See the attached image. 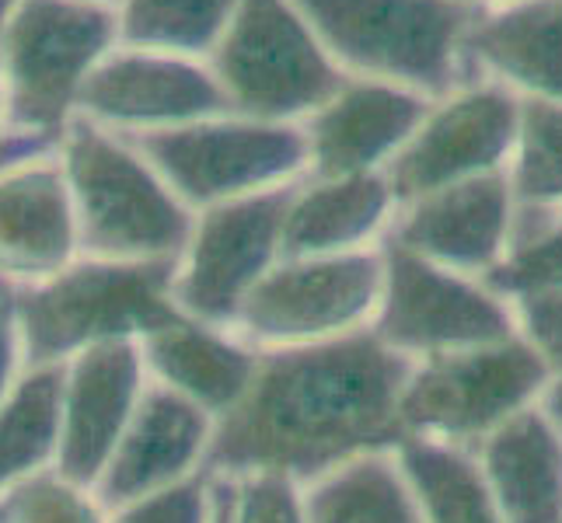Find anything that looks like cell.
<instances>
[{
  "label": "cell",
  "mask_w": 562,
  "mask_h": 523,
  "mask_svg": "<svg viewBox=\"0 0 562 523\" xmlns=\"http://www.w3.org/2000/svg\"><path fill=\"white\" fill-rule=\"evenodd\" d=\"M192 209L294 185L307 174L304 123H262L245 115L189 123L130 137Z\"/></svg>",
  "instance_id": "52a82bcc"
},
{
  "label": "cell",
  "mask_w": 562,
  "mask_h": 523,
  "mask_svg": "<svg viewBox=\"0 0 562 523\" xmlns=\"http://www.w3.org/2000/svg\"><path fill=\"white\" fill-rule=\"evenodd\" d=\"M384 289V248L280 259L238 311L231 332L256 349L315 345L367 332Z\"/></svg>",
  "instance_id": "9c48e42d"
},
{
  "label": "cell",
  "mask_w": 562,
  "mask_h": 523,
  "mask_svg": "<svg viewBox=\"0 0 562 523\" xmlns=\"http://www.w3.org/2000/svg\"><path fill=\"white\" fill-rule=\"evenodd\" d=\"M67 363L22 366L0 401V496L56 468L64 440Z\"/></svg>",
  "instance_id": "603a6c76"
},
{
  "label": "cell",
  "mask_w": 562,
  "mask_h": 523,
  "mask_svg": "<svg viewBox=\"0 0 562 523\" xmlns=\"http://www.w3.org/2000/svg\"><path fill=\"white\" fill-rule=\"evenodd\" d=\"M464 67L520 99L562 105V0L482 8L464 35Z\"/></svg>",
  "instance_id": "d6986e66"
},
{
  "label": "cell",
  "mask_w": 562,
  "mask_h": 523,
  "mask_svg": "<svg viewBox=\"0 0 562 523\" xmlns=\"http://www.w3.org/2000/svg\"><path fill=\"white\" fill-rule=\"evenodd\" d=\"M235 481V523H307L304 486L283 475H245Z\"/></svg>",
  "instance_id": "f546056e"
},
{
  "label": "cell",
  "mask_w": 562,
  "mask_h": 523,
  "mask_svg": "<svg viewBox=\"0 0 562 523\" xmlns=\"http://www.w3.org/2000/svg\"><path fill=\"white\" fill-rule=\"evenodd\" d=\"M176 265L77 259L60 276L14 289L25 366L70 363L105 342H144L182 321Z\"/></svg>",
  "instance_id": "3957f363"
},
{
  "label": "cell",
  "mask_w": 562,
  "mask_h": 523,
  "mask_svg": "<svg viewBox=\"0 0 562 523\" xmlns=\"http://www.w3.org/2000/svg\"><path fill=\"white\" fill-rule=\"evenodd\" d=\"M395 461L409 481L423 523H503L475 451L405 436L395 447Z\"/></svg>",
  "instance_id": "cb8c5ba5"
},
{
  "label": "cell",
  "mask_w": 562,
  "mask_h": 523,
  "mask_svg": "<svg viewBox=\"0 0 562 523\" xmlns=\"http://www.w3.org/2000/svg\"><path fill=\"white\" fill-rule=\"evenodd\" d=\"M231 507H235V481H231V478H213V513H210V523H235V520H231Z\"/></svg>",
  "instance_id": "e575fe53"
},
{
  "label": "cell",
  "mask_w": 562,
  "mask_h": 523,
  "mask_svg": "<svg viewBox=\"0 0 562 523\" xmlns=\"http://www.w3.org/2000/svg\"><path fill=\"white\" fill-rule=\"evenodd\" d=\"M398 213L384 171L301 179L283 213V259L346 255L381 248Z\"/></svg>",
  "instance_id": "ffe728a7"
},
{
  "label": "cell",
  "mask_w": 562,
  "mask_h": 523,
  "mask_svg": "<svg viewBox=\"0 0 562 523\" xmlns=\"http://www.w3.org/2000/svg\"><path fill=\"white\" fill-rule=\"evenodd\" d=\"M14 0H0V140L8 137V120H4V22Z\"/></svg>",
  "instance_id": "d590c367"
},
{
  "label": "cell",
  "mask_w": 562,
  "mask_h": 523,
  "mask_svg": "<svg viewBox=\"0 0 562 523\" xmlns=\"http://www.w3.org/2000/svg\"><path fill=\"white\" fill-rule=\"evenodd\" d=\"M346 77L409 88L430 102L475 81L464 35L482 8L464 0H294Z\"/></svg>",
  "instance_id": "277c9868"
},
{
  "label": "cell",
  "mask_w": 562,
  "mask_h": 523,
  "mask_svg": "<svg viewBox=\"0 0 562 523\" xmlns=\"http://www.w3.org/2000/svg\"><path fill=\"white\" fill-rule=\"evenodd\" d=\"M464 4H475V8H499V4H514V0H464Z\"/></svg>",
  "instance_id": "f35d334b"
},
{
  "label": "cell",
  "mask_w": 562,
  "mask_h": 523,
  "mask_svg": "<svg viewBox=\"0 0 562 523\" xmlns=\"http://www.w3.org/2000/svg\"><path fill=\"white\" fill-rule=\"evenodd\" d=\"M147 384L140 342H105L74 356L64 384V440L56 471L94 489Z\"/></svg>",
  "instance_id": "2e32d148"
},
{
  "label": "cell",
  "mask_w": 562,
  "mask_h": 523,
  "mask_svg": "<svg viewBox=\"0 0 562 523\" xmlns=\"http://www.w3.org/2000/svg\"><path fill=\"white\" fill-rule=\"evenodd\" d=\"M56 158L64 164L81 259L179 262L192 238V213L130 137L74 120Z\"/></svg>",
  "instance_id": "7a4b0ae2"
},
{
  "label": "cell",
  "mask_w": 562,
  "mask_h": 523,
  "mask_svg": "<svg viewBox=\"0 0 562 523\" xmlns=\"http://www.w3.org/2000/svg\"><path fill=\"white\" fill-rule=\"evenodd\" d=\"M238 0H123L115 8L120 46L210 60Z\"/></svg>",
  "instance_id": "484cf974"
},
{
  "label": "cell",
  "mask_w": 562,
  "mask_h": 523,
  "mask_svg": "<svg viewBox=\"0 0 562 523\" xmlns=\"http://www.w3.org/2000/svg\"><path fill=\"white\" fill-rule=\"evenodd\" d=\"M150 380L171 387L176 395L200 405L221 419L241 401L259 371L262 349L248 345L231 328H213L182 318L140 342Z\"/></svg>",
  "instance_id": "7402d4cb"
},
{
  "label": "cell",
  "mask_w": 562,
  "mask_h": 523,
  "mask_svg": "<svg viewBox=\"0 0 562 523\" xmlns=\"http://www.w3.org/2000/svg\"><path fill=\"white\" fill-rule=\"evenodd\" d=\"M294 185L196 213L192 238L176 265V300L186 318L213 328L238 321L251 289L283 259V213Z\"/></svg>",
  "instance_id": "8fae6325"
},
{
  "label": "cell",
  "mask_w": 562,
  "mask_h": 523,
  "mask_svg": "<svg viewBox=\"0 0 562 523\" xmlns=\"http://www.w3.org/2000/svg\"><path fill=\"white\" fill-rule=\"evenodd\" d=\"M0 523H112V513L91 489L49 468L0 496Z\"/></svg>",
  "instance_id": "f1b7e54d"
},
{
  "label": "cell",
  "mask_w": 562,
  "mask_h": 523,
  "mask_svg": "<svg viewBox=\"0 0 562 523\" xmlns=\"http://www.w3.org/2000/svg\"><path fill=\"white\" fill-rule=\"evenodd\" d=\"M517 339L546 363L552 377L562 374V289H535L510 300Z\"/></svg>",
  "instance_id": "1f68e13d"
},
{
  "label": "cell",
  "mask_w": 562,
  "mask_h": 523,
  "mask_svg": "<svg viewBox=\"0 0 562 523\" xmlns=\"http://www.w3.org/2000/svg\"><path fill=\"white\" fill-rule=\"evenodd\" d=\"M213 422L217 419L203 412L200 405L150 380L91 492L112 513L144 496L203 475Z\"/></svg>",
  "instance_id": "9a60e30c"
},
{
  "label": "cell",
  "mask_w": 562,
  "mask_h": 523,
  "mask_svg": "<svg viewBox=\"0 0 562 523\" xmlns=\"http://www.w3.org/2000/svg\"><path fill=\"white\" fill-rule=\"evenodd\" d=\"M520 126V94L496 81H469L430 105L384 179L398 206H409L437 189L507 171Z\"/></svg>",
  "instance_id": "7c38bea8"
},
{
  "label": "cell",
  "mask_w": 562,
  "mask_h": 523,
  "mask_svg": "<svg viewBox=\"0 0 562 523\" xmlns=\"http://www.w3.org/2000/svg\"><path fill=\"white\" fill-rule=\"evenodd\" d=\"M475 457L503 523H562V433L541 405L493 430Z\"/></svg>",
  "instance_id": "44dd1931"
},
{
  "label": "cell",
  "mask_w": 562,
  "mask_h": 523,
  "mask_svg": "<svg viewBox=\"0 0 562 523\" xmlns=\"http://www.w3.org/2000/svg\"><path fill=\"white\" fill-rule=\"evenodd\" d=\"M120 46L115 11L81 0H14L4 22L8 137L60 147L91 70Z\"/></svg>",
  "instance_id": "5b68a950"
},
{
  "label": "cell",
  "mask_w": 562,
  "mask_h": 523,
  "mask_svg": "<svg viewBox=\"0 0 562 523\" xmlns=\"http://www.w3.org/2000/svg\"><path fill=\"white\" fill-rule=\"evenodd\" d=\"M381 248L384 289L371 332L387 349L426 360L517 336L510 300L490 289L486 280L426 262L395 245Z\"/></svg>",
  "instance_id": "30bf717a"
},
{
  "label": "cell",
  "mask_w": 562,
  "mask_h": 523,
  "mask_svg": "<svg viewBox=\"0 0 562 523\" xmlns=\"http://www.w3.org/2000/svg\"><path fill=\"white\" fill-rule=\"evenodd\" d=\"M413 360L371 328L315 345L262 349L259 371L213 422L206 475H283L301 486L405 440L402 391Z\"/></svg>",
  "instance_id": "6da1fadb"
},
{
  "label": "cell",
  "mask_w": 562,
  "mask_h": 523,
  "mask_svg": "<svg viewBox=\"0 0 562 523\" xmlns=\"http://www.w3.org/2000/svg\"><path fill=\"white\" fill-rule=\"evenodd\" d=\"M213 475H196L179 486L144 496L130 507L112 510V523H210Z\"/></svg>",
  "instance_id": "4dcf8cb0"
},
{
  "label": "cell",
  "mask_w": 562,
  "mask_h": 523,
  "mask_svg": "<svg viewBox=\"0 0 562 523\" xmlns=\"http://www.w3.org/2000/svg\"><path fill=\"white\" fill-rule=\"evenodd\" d=\"M231 112L227 94L206 60L115 46L91 70L77 102V120L137 137L217 120Z\"/></svg>",
  "instance_id": "4fadbf2b"
},
{
  "label": "cell",
  "mask_w": 562,
  "mask_h": 523,
  "mask_svg": "<svg viewBox=\"0 0 562 523\" xmlns=\"http://www.w3.org/2000/svg\"><path fill=\"white\" fill-rule=\"evenodd\" d=\"M538 405H541V409H546V416L559 425V433H562V374L549 380L546 395H541V401H538Z\"/></svg>",
  "instance_id": "8d00e7d4"
},
{
  "label": "cell",
  "mask_w": 562,
  "mask_h": 523,
  "mask_svg": "<svg viewBox=\"0 0 562 523\" xmlns=\"http://www.w3.org/2000/svg\"><path fill=\"white\" fill-rule=\"evenodd\" d=\"M430 105V99L409 88L350 77L336 91V99H328L312 120H304V179H346V174L384 171L409 144Z\"/></svg>",
  "instance_id": "e0dca14e"
},
{
  "label": "cell",
  "mask_w": 562,
  "mask_h": 523,
  "mask_svg": "<svg viewBox=\"0 0 562 523\" xmlns=\"http://www.w3.org/2000/svg\"><path fill=\"white\" fill-rule=\"evenodd\" d=\"M307 523H423L395 451L367 454L304 486Z\"/></svg>",
  "instance_id": "d4e9b609"
},
{
  "label": "cell",
  "mask_w": 562,
  "mask_h": 523,
  "mask_svg": "<svg viewBox=\"0 0 562 523\" xmlns=\"http://www.w3.org/2000/svg\"><path fill=\"white\" fill-rule=\"evenodd\" d=\"M514 224L517 200L510 174L493 171L398 206L384 245L482 280L507 255Z\"/></svg>",
  "instance_id": "5bb4252c"
},
{
  "label": "cell",
  "mask_w": 562,
  "mask_h": 523,
  "mask_svg": "<svg viewBox=\"0 0 562 523\" xmlns=\"http://www.w3.org/2000/svg\"><path fill=\"white\" fill-rule=\"evenodd\" d=\"M559 213H562V206H559Z\"/></svg>",
  "instance_id": "ab89813d"
},
{
  "label": "cell",
  "mask_w": 562,
  "mask_h": 523,
  "mask_svg": "<svg viewBox=\"0 0 562 523\" xmlns=\"http://www.w3.org/2000/svg\"><path fill=\"white\" fill-rule=\"evenodd\" d=\"M22 339H18V318H14V289L0 283V401L8 387L22 374Z\"/></svg>",
  "instance_id": "d6a6232c"
},
{
  "label": "cell",
  "mask_w": 562,
  "mask_h": 523,
  "mask_svg": "<svg viewBox=\"0 0 562 523\" xmlns=\"http://www.w3.org/2000/svg\"><path fill=\"white\" fill-rule=\"evenodd\" d=\"M552 374L514 339L413 360L402 391L405 436L475 451L482 440L546 395Z\"/></svg>",
  "instance_id": "ba28073f"
},
{
  "label": "cell",
  "mask_w": 562,
  "mask_h": 523,
  "mask_svg": "<svg viewBox=\"0 0 562 523\" xmlns=\"http://www.w3.org/2000/svg\"><path fill=\"white\" fill-rule=\"evenodd\" d=\"M81 259L77 217L56 150L0 171V283H46Z\"/></svg>",
  "instance_id": "ac0fdd59"
},
{
  "label": "cell",
  "mask_w": 562,
  "mask_h": 523,
  "mask_svg": "<svg viewBox=\"0 0 562 523\" xmlns=\"http://www.w3.org/2000/svg\"><path fill=\"white\" fill-rule=\"evenodd\" d=\"M507 174L520 209L562 206V105L520 99V126Z\"/></svg>",
  "instance_id": "4316f807"
},
{
  "label": "cell",
  "mask_w": 562,
  "mask_h": 523,
  "mask_svg": "<svg viewBox=\"0 0 562 523\" xmlns=\"http://www.w3.org/2000/svg\"><path fill=\"white\" fill-rule=\"evenodd\" d=\"M231 112L262 123H304L350 81L294 0H238L206 60Z\"/></svg>",
  "instance_id": "8992f818"
},
{
  "label": "cell",
  "mask_w": 562,
  "mask_h": 523,
  "mask_svg": "<svg viewBox=\"0 0 562 523\" xmlns=\"http://www.w3.org/2000/svg\"><path fill=\"white\" fill-rule=\"evenodd\" d=\"M482 280L507 300L535 289H562V213L517 206L507 255Z\"/></svg>",
  "instance_id": "83f0119b"
},
{
  "label": "cell",
  "mask_w": 562,
  "mask_h": 523,
  "mask_svg": "<svg viewBox=\"0 0 562 523\" xmlns=\"http://www.w3.org/2000/svg\"><path fill=\"white\" fill-rule=\"evenodd\" d=\"M56 150V144H46V140H29V137H4L0 140V171L25 161V158H35V154H49Z\"/></svg>",
  "instance_id": "836d02e7"
},
{
  "label": "cell",
  "mask_w": 562,
  "mask_h": 523,
  "mask_svg": "<svg viewBox=\"0 0 562 523\" xmlns=\"http://www.w3.org/2000/svg\"><path fill=\"white\" fill-rule=\"evenodd\" d=\"M81 4H91V8H109V11H115L123 4V0H81Z\"/></svg>",
  "instance_id": "74e56055"
}]
</instances>
